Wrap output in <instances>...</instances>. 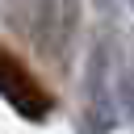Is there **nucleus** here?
<instances>
[{
	"label": "nucleus",
	"instance_id": "nucleus-1",
	"mask_svg": "<svg viewBox=\"0 0 134 134\" xmlns=\"http://www.w3.org/2000/svg\"><path fill=\"white\" fill-rule=\"evenodd\" d=\"M0 100H8V109L21 113L25 121H46L54 113L50 88H42V80L4 46H0Z\"/></svg>",
	"mask_w": 134,
	"mask_h": 134
}]
</instances>
